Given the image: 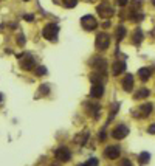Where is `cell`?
<instances>
[{
    "instance_id": "1",
    "label": "cell",
    "mask_w": 155,
    "mask_h": 166,
    "mask_svg": "<svg viewBox=\"0 0 155 166\" xmlns=\"http://www.w3.org/2000/svg\"><path fill=\"white\" fill-rule=\"evenodd\" d=\"M57 33H59V27H57L56 23H48V25H45V27H44V31H42L44 37H45L47 41H51V42H54V41L57 39Z\"/></svg>"
},
{
    "instance_id": "2",
    "label": "cell",
    "mask_w": 155,
    "mask_h": 166,
    "mask_svg": "<svg viewBox=\"0 0 155 166\" xmlns=\"http://www.w3.org/2000/svg\"><path fill=\"white\" fill-rule=\"evenodd\" d=\"M102 95H104V84H102V81H92L90 96L92 98H101Z\"/></svg>"
},
{
    "instance_id": "3",
    "label": "cell",
    "mask_w": 155,
    "mask_h": 166,
    "mask_svg": "<svg viewBox=\"0 0 155 166\" xmlns=\"http://www.w3.org/2000/svg\"><path fill=\"white\" fill-rule=\"evenodd\" d=\"M110 45V36L107 33H99L96 36V48L98 50H107Z\"/></svg>"
},
{
    "instance_id": "4",
    "label": "cell",
    "mask_w": 155,
    "mask_h": 166,
    "mask_svg": "<svg viewBox=\"0 0 155 166\" xmlns=\"http://www.w3.org/2000/svg\"><path fill=\"white\" fill-rule=\"evenodd\" d=\"M127 134H129V127L124 126V124H118V126H116L113 131H112V137H113L115 140H123V138L127 137Z\"/></svg>"
},
{
    "instance_id": "5",
    "label": "cell",
    "mask_w": 155,
    "mask_h": 166,
    "mask_svg": "<svg viewBox=\"0 0 155 166\" xmlns=\"http://www.w3.org/2000/svg\"><path fill=\"white\" fill-rule=\"evenodd\" d=\"M81 25H82L84 30H87V31H93L96 27H98V22H96V19H95L93 16H84L82 19H81Z\"/></svg>"
},
{
    "instance_id": "6",
    "label": "cell",
    "mask_w": 155,
    "mask_h": 166,
    "mask_svg": "<svg viewBox=\"0 0 155 166\" xmlns=\"http://www.w3.org/2000/svg\"><path fill=\"white\" fill-rule=\"evenodd\" d=\"M20 67H22L23 70H31V68H34V67H36L34 58L31 56V54H25V56H22V58H20Z\"/></svg>"
},
{
    "instance_id": "7",
    "label": "cell",
    "mask_w": 155,
    "mask_h": 166,
    "mask_svg": "<svg viewBox=\"0 0 155 166\" xmlns=\"http://www.w3.org/2000/svg\"><path fill=\"white\" fill-rule=\"evenodd\" d=\"M54 157L59 161H68L71 154H70V151L67 149V147H57V149L54 151Z\"/></svg>"
},
{
    "instance_id": "8",
    "label": "cell",
    "mask_w": 155,
    "mask_h": 166,
    "mask_svg": "<svg viewBox=\"0 0 155 166\" xmlns=\"http://www.w3.org/2000/svg\"><path fill=\"white\" fill-rule=\"evenodd\" d=\"M93 67L98 70V73H101L102 76H106V73H107V64H106V61L104 59H101V58H96L95 61H93Z\"/></svg>"
},
{
    "instance_id": "9",
    "label": "cell",
    "mask_w": 155,
    "mask_h": 166,
    "mask_svg": "<svg viewBox=\"0 0 155 166\" xmlns=\"http://www.w3.org/2000/svg\"><path fill=\"white\" fill-rule=\"evenodd\" d=\"M120 154H121V151H120L118 146H109L107 149H106V152H104V155L107 158H110V160H116V158L120 157Z\"/></svg>"
},
{
    "instance_id": "10",
    "label": "cell",
    "mask_w": 155,
    "mask_h": 166,
    "mask_svg": "<svg viewBox=\"0 0 155 166\" xmlns=\"http://www.w3.org/2000/svg\"><path fill=\"white\" fill-rule=\"evenodd\" d=\"M96 12H98L101 17H110V16H113V8L109 6L107 3H102V5H99L96 8Z\"/></svg>"
},
{
    "instance_id": "11",
    "label": "cell",
    "mask_w": 155,
    "mask_h": 166,
    "mask_svg": "<svg viewBox=\"0 0 155 166\" xmlns=\"http://www.w3.org/2000/svg\"><path fill=\"white\" fill-rule=\"evenodd\" d=\"M126 70V62H123V61H116L115 64H113V67H112V73L113 75H121V73Z\"/></svg>"
},
{
    "instance_id": "12",
    "label": "cell",
    "mask_w": 155,
    "mask_h": 166,
    "mask_svg": "<svg viewBox=\"0 0 155 166\" xmlns=\"http://www.w3.org/2000/svg\"><path fill=\"white\" fill-rule=\"evenodd\" d=\"M123 88H124V92H132L133 90V76L132 75H127L126 78H124V81H123Z\"/></svg>"
},
{
    "instance_id": "13",
    "label": "cell",
    "mask_w": 155,
    "mask_h": 166,
    "mask_svg": "<svg viewBox=\"0 0 155 166\" xmlns=\"http://www.w3.org/2000/svg\"><path fill=\"white\" fill-rule=\"evenodd\" d=\"M152 110H153V106H152L150 103L143 104V106H141V115H143V117H149V115L152 113Z\"/></svg>"
},
{
    "instance_id": "14",
    "label": "cell",
    "mask_w": 155,
    "mask_h": 166,
    "mask_svg": "<svg viewBox=\"0 0 155 166\" xmlns=\"http://www.w3.org/2000/svg\"><path fill=\"white\" fill-rule=\"evenodd\" d=\"M141 41H143V31L140 28H137V30H135V33H133V44L135 45H140Z\"/></svg>"
},
{
    "instance_id": "15",
    "label": "cell",
    "mask_w": 155,
    "mask_h": 166,
    "mask_svg": "<svg viewBox=\"0 0 155 166\" xmlns=\"http://www.w3.org/2000/svg\"><path fill=\"white\" fill-rule=\"evenodd\" d=\"M138 75H140V79L141 81H147L150 78V68H141L138 71Z\"/></svg>"
},
{
    "instance_id": "16",
    "label": "cell",
    "mask_w": 155,
    "mask_h": 166,
    "mask_svg": "<svg viewBox=\"0 0 155 166\" xmlns=\"http://www.w3.org/2000/svg\"><path fill=\"white\" fill-rule=\"evenodd\" d=\"M149 160H150V154H149V152H141V154H140V157H138L140 164H147V163H149Z\"/></svg>"
},
{
    "instance_id": "17",
    "label": "cell",
    "mask_w": 155,
    "mask_h": 166,
    "mask_svg": "<svg viewBox=\"0 0 155 166\" xmlns=\"http://www.w3.org/2000/svg\"><path fill=\"white\" fill-rule=\"evenodd\" d=\"M124 36H126V28L124 27H118V30H116V41H123L124 39Z\"/></svg>"
},
{
    "instance_id": "18",
    "label": "cell",
    "mask_w": 155,
    "mask_h": 166,
    "mask_svg": "<svg viewBox=\"0 0 155 166\" xmlns=\"http://www.w3.org/2000/svg\"><path fill=\"white\" fill-rule=\"evenodd\" d=\"M146 96H149V90L147 88H141L137 95H135V99H140V98H146Z\"/></svg>"
},
{
    "instance_id": "19",
    "label": "cell",
    "mask_w": 155,
    "mask_h": 166,
    "mask_svg": "<svg viewBox=\"0 0 155 166\" xmlns=\"http://www.w3.org/2000/svg\"><path fill=\"white\" fill-rule=\"evenodd\" d=\"M99 163H98V160H96V158H88L84 164H81V166H98Z\"/></svg>"
},
{
    "instance_id": "20",
    "label": "cell",
    "mask_w": 155,
    "mask_h": 166,
    "mask_svg": "<svg viewBox=\"0 0 155 166\" xmlns=\"http://www.w3.org/2000/svg\"><path fill=\"white\" fill-rule=\"evenodd\" d=\"M64 5L67 8H74L77 5V0H64Z\"/></svg>"
},
{
    "instance_id": "21",
    "label": "cell",
    "mask_w": 155,
    "mask_h": 166,
    "mask_svg": "<svg viewBox=\"0 0 155 166\" xmlns=\"http://www.w3.org/2000/svg\"><path fill=\"white\" fill-rule=\"evenodd\" d=\"M36 75H37V76L47 75V68H45V67H37V68H36Z\"/></svg>"
},
{
    "instance_id": "22",
    "label": "cell",
    "mask_w": 155,
    "mask_h": 166,
    "mask_svg": "<svg viewBox=\"0 0 155 166\" xmlns=\"http://www.w3.org/2000/svg\"><path fill=\"white\" fill-rule=\"evenodd\" d=\"M48 92H50V87H48L47 84H42V85H41V93L48 95Z\"/></svg>"
},
{
    "instance_id": "23",
    "label": "cell",
    "mask_w": 155,
    "mask_h": 166,
    "mask_svg": "<svg viewBox=\"0 0 155 166\" xmlns=\"http://www.w3.org/2000/svg\"><path fill=\"white\" fill-rule=\"evenodd\" d=\"M23 19H25L27 22H33V20H34V16H33V14H25Z\"/></svg>"
},
{
    "instance_id": "24",
    "label": "cell",
    "mask_w": 155,
    "mask_h": 166,
    "mask_svg": "<svg viewBox=\"0 0 155 166\" xmlns=\"http://www.w3.org/2000/svg\"><path fill=\"white\" fill-rule=\"evenodd\" d=\"M120 166H132V163L127 160V158H124V160H121V163H120Z\"/></svg>"
},
{
    "instance_id": "25",
    "label": "cell",
    "mask_w": 155,
    "mask_h": 166,
    "mask_svg": "<svg viewBox=\"0 0 155 166\" xmlns=\"http://www.w3.org/2000/svg\"><path fill=\"white\" fill-rule=\"evenodd\" d=\"M127 2H129V0H116V3H118L120 6H126V5H127Z\"/></svg>"
},
{
    "instance_id": "26",
    "label": "cell",
    "mask_w": 155,
    "mask_h": 166,
    "mask_svg": "<svg viewBox=\"0 0 155 166\" xmlns=\"http://www.w3.org/2000/svg\"><path fill=\"white\" fill-rule=\"evenodd\" d=\"M147 131H149V134H155V123L149 126V129H147Z\"/></svg>"
},
{
    "instance_id": "27",
    "label": "cell",
    "mask_w": 155,
    "mask_h": 166,
    "mask_svg": "<svg viewBox=\"0 0 155 166\" xmlns=\"http://www.w3.org/2000/svg\"><path fill=\"white\" fill-rule=\"evenodd\" d=\"M17 42L20 44V45H23V44H25V37H23V36H19V37H17Z\"/></svg>"
},
{
    "instance_id": "28",
    "label": "cell",
    "mask_w": 155,
    "mask_h": 166,
    "mask_svg": "<svg viewBox=\"0 0 155 166\" xmlns=\"http://www.w3.org/2000/svg\"><path fill=\"white\" fill-rule=\"evenodd\" d=\"M104 138H106V132H104V131H101V134H99V140H101V141H104Z\"/></svg>"
},
{
    "instance_id": "29",
    "label": "cell",
    "mask_w": 155,
    "mask_h": 166,
    "mask_svg": "<svg viewBox=\"0 0 155 166\" xmlns=\"http://www.w3.org/2000/svg\"><path fill=\"white\" fill-rule=\"evenodd\" d=\"M102 27H104V28H109V27H110V22H109V20H106V22L102 23Z\"/></svg>"
},
{
    "instance_id": "30",
    "label": "cell",
    "mask_w": 155,
    "mask_h": 166,
    "mask_svg": "<svg viewBox=\"0 0 155 166\" xmlns=\"http://www.w3.org/2000/svg\"><path fill=\"white\" fill-rule=\"evenodd\" d=\"M2 101H3V95L0 93V104H2Z\"/></svg>"
},
{
    "instance_id": "31",
    "label": "cell",
    "mask_w": 155,
    "mask_h": 166,
    "mask_svg": "<svg viewBox=\"0 0 155 166\" xmlns=\"http://www.w3.org/2000/svg\"><path fill=\"white\" fill-rule=\"evenodd\" d=\"M152 3H153V5H155V0H152Z\"/></svg>"
},
{
    "instance_id": "32",
    "label": "cell",
    "mask_w": 155,
    "mask_h": 166,
    "mask_svg": "<svg viewBox=\"0 0 155 166\" xmlns=\"http://www.w3.org/2000/svg\"><path fill=\"white\" fill-rule=\"evenodd\" d=\"M23 2H28V0H23Z\"/></svg>"
}]
</instances>
